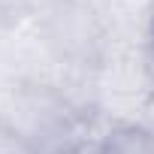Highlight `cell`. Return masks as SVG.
Returning a JSON list of instances; mask_svg holds the SVG:
<instances>
[{
	"mask_svg": "<svg viewBox=\"0 0 154 154\" xmlns=\"http://www.w3.org/2000/svg\"><path fill=\"white\" fill-rule=\"evenodd\" d=\"M103 154H154V130L142 124H118L103 136Z\"/></svg>",
	"mask_w": 154,
	"mask_h": 154,
	"instance_id": "6da1fadb",
	"label": "cell"
},
{
	"mask_svg": "<svg viewBox=\"0 0 154 154\" xmlns=\"http://www.w3.org/2000/svg\"><path fill=\"white\" fill-rule=\"evenodd\" d=\"M0 154H39V151L0 115Z\"/></svg>",
	"mask_w": 154,
	"mask_h": 154,
	"instance_id": "7a4b0ae2",
	"label": "cell"
},
{
	"mask_svg": "<svg viewBox=\"0 0 154 154\" xmlns=\"http://www.w3.org/2000/svg\"><path fill=\"white\" fill-rule=\"evenodd\" d=\"M63 154H103V136L100 139H82V142H75L72 148H66Z\"/></svg>",
	"mask_w": 154,
	"mask_h": 154,
	"instance_id": "3957f363",
	"label": "cell"
},
{
	"mask_svg": "<svg viewBox=\"0 0 154 154\" xmlns=\"http://www.w3.org/2000/svg\"><path fill=\"white\" fill-rule=\"evenodd\" d=\"M148 30H151V39H154V3H151V9H148Z\"/></svg>",
	"mask_w": 154,
	"mask_h": 154,
	"instance_id": "277c9868",
	"label": "cell"
}]
</instances>
